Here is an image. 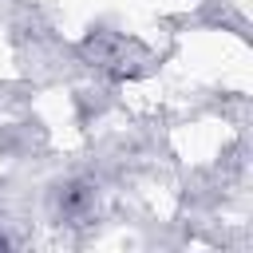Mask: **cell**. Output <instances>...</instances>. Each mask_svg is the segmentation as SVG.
<instances>
[{
    "label": "cell",
    "instance_id": "cell-1",
    "mask_svg": "<svg viewBox=\"0 0 253 253\" xmlns=\"http://www.w3.org/2000/svg\"><path fill=\"white\" fill-rule=\"evenodd\" d=\"M0 245H4V237H0Z\"/></svg>",
    "mask_w": 253,
    "mask_h": 253
}]
</instances>
